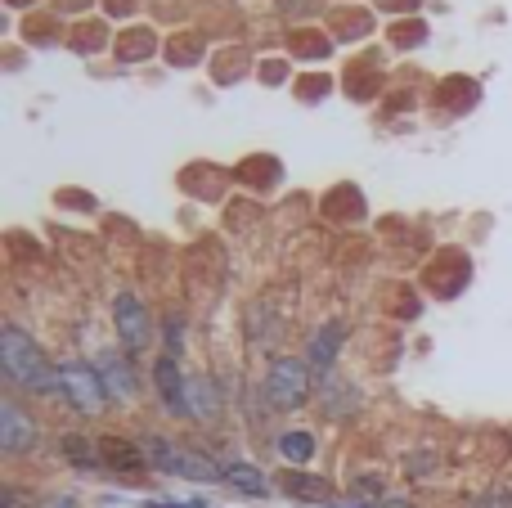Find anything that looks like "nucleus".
<instances>
[{
	"mask_svg": "<svg viewBox=\"0 0 512 508\" xmlns=\"http://www.w3.org/2000/svg\"><path fill=\"white\" fill-rule=\"evenodd\" d=\"M99 455H104V464H108V468H117V473H135V468L149 464L140 446H131V441H117V437L99 441Z\"/></svg>",
	"mask_w": 512,
	"mask_h": 508,
	"instance_id": "9d476101",
	"label": "nucleus"
},
{
	"mask_svg": "<svg viewBox=\"0 0 512 508\" xmlns=\"http://www.w3.org/2000/svg\"><path fill=\"white\" fill-rule=\"evenodd\" d=\"M225 482H230L239 495H252V500H265V495H270V482H265L261 468H252V464H225Z\"/></svg>",
	"mask_w": 512,
	"mask_h": 508,
	"instance_id": "9b49d317",
	"label": "nucleus"
},
{
	"mask_svg": "<svg viewBox=\"0 0 512 508\" xmlns=\"http://www.w3.org/2000/svg\"><path fill=\"white\" fill-rule=\"evenodd\" d=\"M189 405H194V419H212L216 414V396L207 378H189Z\"/></svg>",
	"mask_w": 512,
	"mask_h": 508,
	"instance_id": "dca6fc26",
	"label": "nucleus"
},
{
	"mask_svg": "<svg viewBox=\"0 0 512 508\" xmlns=\"http://www.w3.org/2000/svg\"><path fill=\"white\" fill-rule=\"evenodd\" d=\"M153 387H158L167 414H176V419H180V414H185V419H194V405H189V378L180 374V360L167 356V351L153 360Z\"/></svg>",
	"mask_w": 512,
	"mask_h": 508,
	"instance_id": "423d86ee",
	"label": "nucleus"
},
{
	"mask_svg": "<svg viewBox=\"0 0 512 508\" xmlns=\"http://www.w3.org/2000/svg\"><path fill=\"white\" fill-rule=\"evenodd\" d=\"M477 508H512V495H499V491H495V495H486V500H481Z\"/></svg>",
	"mask_w": 512,
	"mask_h": 508,
	"instance_id": "a211bd4d",
	"label": "nucleus"
},
{
	"mask_svg": "<svg viewBox=\"0 0 512 508\" xmlns=\"http://www.w3.org/2000/svg\"><path fill=\"white\" fill-rule=\"evenodd\" d=\"M0 500H5V508H23V495H18L14 486H5V495H0Z\"/></svg>",
	"mask_w": 512,
	"mask_h": 508,
	"instance_id": "6ab92c4d",
	"label": "nucleus"
},
{
	"mask_svg": "<svg viewBox=\"0 0 512 508\" xmlns=\"http://www.w3.org/2000/svg\"><path fill=\"white\" fill-rule=\"evenodd\" d=\"M113 324H117V338H122V351H126V356H140V351L153 342L149 306H144L135 293H117V302H113Z\"/></svg>",
	"mask_w": 512,
	"mask_h": 508,
	"instance_id": "20e7f679",
	"label": "nucleus"
},
{
	"mask_svg": "<svg viewBox=\"0 0 512 508\" xmlns=\"http://www.w3.org/2000/svg\"><path fill=\"white\" fill-rule=\"evenodd\" d=\"M283 491L297 495V500H310V504H333V486L319 482V477H306V473H283Z\"/></svg>",
	"mask_w": 512,
	"mask_h": 508,
	"instance_id": "f8f14e48",
	"label": "nucleus"
},
{
	"mask_svg": "<svg viewBox=\"0 0 512 508\" xmlns=\"http://www.w3.org/2000/svg\"><path fill=\"white\" fill-rule=\"evenodd\" d=\"M59 396L81 414H99L108 401L104 383H99V369H90V365H63L59 369Z\"/></svg>",
	"mask_w": 512,
	"mask_h": 508,
	"instance_id": "39448f33",
	"label": "nucleus"
},
{
	"mask_svg": "<svg viewBox=\"0 0 512 508\" xmlns=\"http://www.w3.org/2000/svg\"><path fill=\"white\" fill-rule=\"evenodd\" d=\"M54 508H72V500H59V504H54Z\"/></svg>",
	"mask_w": 512,
	"mask_h": 508,
	"instance_id": "412c9836",
	"label": "nucleus"
},
{
	"mask_svg": "<svg viewBox=\"0 0 512 508\" xmlns=\"http://www.w3.org/2000/svg\"><path fill=\"white\" fill-rule=\"evenodd\" d=\"M310 383H315V374H310L306 360L279 356L270 365V374H265V401L274 410H301L310 401Z\"/></svg>",
	"mask_w": 512,
	"mask_h": 508,
	"instance_id": "7ed1b4c3",
	"label": "nucleus"
},
{
	"mask_svg": "<svg viewBox=\"0 0 512 508\" xmlns=\"http://www.w3.org/2000/svg\"><path fill=\"white\" fill-rule=\"evenodd\" d=\"M63 455H68L72 464L81 468V473H95V468L104 464V455H99V450L90 446L86 437H77V432H68V437H63Z\"/></svg>",
	"mask_w": 512,
	"mask_h": 508,
	"instance_id": "ddd939ff",
	"label": "nucleus"
},
{
	"mask_svg": "<svg viewBox=\"0 0 512 508\" xmlns=\"http://www.w3.org/2000/svg\"><path fill=\"white\" fill-rule=\"evenodd\" d=\"M324 396H328L324 405H328V414H333V419H346V414L360 405V396H355L346 383H337V378H324Z\"/></svg>",
	"mask_w": 512,
	"mask_h": 508,
	"instance_id": "2eb2a0df",
	"label": "nucleus"
},
{
	"mask_svg": "<svg viewBox=\"0 0 512 508\" xmlns=\"http://www.w3.org/2000/svg\"><path fill=\"white\" fill-rule=\"evenodd\" d=\"M36 441H41V428H36V419H27V414L18 410L14 401L0 405V450H5V455H27Z\"/></svg>",
	"mask_w": 512,
	"mask_h": 508,
	"instance_id": "0eeeda50",
	"label": "nucleus"
},
{
	"mask_svg": "<svg viewBox=\"0 0 512 508\" xmlns=\"http://www.w3.org/2000/svg\"><path fill=\"white\" fill-rule=\"evenodd\" d=\"M162 333H167V356H180V351H185V320H180V315H167Z\"/></svg>",
	"mask_w": 512,
	"mask_h": 508,
	"instance_id": "f3484780",
	"label": "nucleus"
},
{
	"mask_svg": "<svg viewBox=\"0 0 512 508\" xmlns=\"http://www.w3.org/2000/svg\"><path fill=\"white\" fill-rule=\"evenodd\" d=\"M95 369H99V383H104V392H108V396L126 401V396L135 392V374H131V365H126V360L117 356V351H104Z\"/></svg>",
	"mask_w": 512,
	"mask_h": 508,
	"instance_id": "1a4fd4ad",
	"label": "nucleus"
},
{
	"mask_svg": "<svg viewBox=\"0 0 512 508\" xmlns=\"http://www.w3.org/2000/svg\"><path fill=\"white\" fill-rule=\"evenodd\" d=\"M382 508H409L405 500H382Z\"/></svg>",
	"mask_w": 512,
	"mask_h": 508,
	"instance_id": "aec40b11",
	"label": "nucleus"
},
{
	"mask_svg": "<svg viewBox=\"0 0 512 508\" xmlns=\"http://www.w3.org/2000/svg\"><path fill=\"white\" fill-rule=\"evenodd\" d=\"M0 369L14 387H27V392L41 396H59V369L45 360V351L27 338L18 324H5L0 333Z\"/></svg>",
	"mask_w": 512,
	"mask_h": 508,
	"instance_id": "f257e3e1",
	"label": "nucleus"
},
{
	"mask_svg": "<svg viewBox=\"0 0 512 508\" xmlns=\"http://www.w3.org/2000/svg\"><path fill=\"white\" fill-rule=\"evenodd\" d=\"M140 450H144V459H149V468H158V473L189 477V482H216V477H225V468H216L212 459L194 455V450L171 446L167 437H144Z\"/></svg>",
	"mask_w": 512,
	"mask_h": 508,
	"instance_id": "f03ea898",
	"label": "nucleus"
},
{
	"mask_svg": "<svg viewBox=\"0 0 512 508\" xmlns=\"http://www.w3.org/2000/svg\"><path fill=\"white\" fill-rule=\"evenodd\" d=\"M342 338H346V324H342V320L324 324V329L310 338L306 365H310V374H315L319 383H324V378H333V360H337V351H342Z\"/></svg>",
	"mask_w": 512,
	"mask_h": 508,
	"instance_id": "6e6552de",
	"label": "nucleus"
},
{
	"mask_svg": "<svg viewBox=\"0 0 512 508\" xmlns=\"http://www.w3.org/2000/svg\"><path fill=\"white\" fill-rule=\"evenodd\" d=\"M279 455L288 459V464H310V459H315V437H310V432H283L279 437Z\"/></svg>",
	"mask_w": 512,
	"mask_h": 508,
	"instance_id": "4468645a",
	"label": "nucleus"
}]
</instances>
